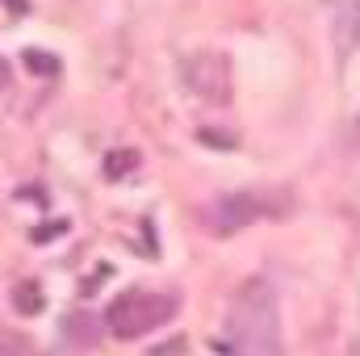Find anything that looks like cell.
I'll return each mask as SVG.
<instances>
[{"label":"cell","instance_id":"6da1fadb","mask_svg":"<svg viewBox=\"0 0 360 356\" xmlns=\"http://www.w3.org/2000/svg\"><path fill=\"white\" fill-rule=\"evenodd\" d=\"M226 356H281V306L264 276L235 289L226 310Z\"/></svg>","mask_w":360,"mask_h":356},{"label":"cell","instance_id":"7a4b0ae2","mask_svg":"<svg viewBox=\"0 0 360 356\" xmlns=\"http://www.w3.org/2000/svg\"><path fill=\"white\" fill-rule=\"evenodd\" d=\"M172 314H176V298L130 289V293L113 298V306L105 310V327H109L117 340H143V336H151L155 327H164Z\"/></svg>","mask_w":360,"mask_h":356},{"label":"cell","instance_id":"3957f363","mask_svg":"<svg viewBox=\"0 0 360 356\" xmlns=\"http://www.w3.org/2000/svg\"><path fill=\"white\" fill-rule=\"evenodd\" d=\"M180 76H184V89L193 96H201V101H210V105H226L231 101V63L218 51H201V55L184 59Z\"/></svg>","mask_w":360,"mask_h":356},{"label":"cell","instance_id":"277c9868","mask_svg":"<svg viewBox=\"0 0 360 356\" xmlns=\"http://www.w3.org/2000/svg\"><path fill=\"white\" fill-rule=\"evenodd\" d=\"M264 214H272V210L260 193H226V197L214 201L210 222H214L218 235H231V231H239V227H248V222H256V218H264Z\"/></svg>","mask_w":360,"mask_h":356},{"label":"cell","instance_id":"5b68a950","mask_svg":"<svg viewBox=\"0 0 360 356\" xmlns=\"http://www.w3.org/2000/svg\"><path fill=\"white\" fill-rule=\"evenodd\" d=\"M331 38H335L340 59L352 55V51L360 46V0H348V4L335 13V21H331Z\"/></svg>","mask_w":360,"mask_h":356},{"label":"cell","instance_id":"8992f818","mask_svg":"<svg viewBox=\"0 0 360 356\" xmlns=\"http://www.w3.org/2000/svg\"><path fill=\"white\" fill-rule=\"evenodd\" d=\"M134 168H139V151H130V147H122V151H109V155H105V177H109V180H126Z\"/></svg>","mask_w":360,"mask_h":356},{"label":"cell","instance_id":"52a82bcc","mask_svg":"<svg viewBox=\"0 0 360 356\" xmlns=\"http://www.w3.org/2000/svg\"><path fill=\"white\" fill-rule=\"evenodd\" d=\"M13 306H17L21 314H38V310L46 306V298H42L38 281H21V285L13 289Z\"/></svg>","mask_w":360,"mask_h":356},{"label":"cell","instance_id":"ba28073f","mask_svg":"<svg viewBox=\"0 0 360 356\" xmlns=\"http://www.w3.org/2000/svg\"><path fill=\"white\" fill-rule=\"evenodd\" d=\"M25 68H30V72H38V76H55V72H59V59L38 55V51H25Z\"/></svg>","mask_w":360,"mask_h":356},{"label":"cell","instance_id":"9c48e42d","mask_svg":"<svg viewBox=\"0 0 360 356\" xmlns=\"http://www.w3.org/2000/svg\"><path fill=\"white\" fill-rule=\"evenodd\" d=\"M4 4H8V8H13V17H21V13H25V8H30V4H25V0H4Z\"/></svg>","mask_w":360,"mask_h":356},{"label":"cell","instance_id":"30bf717a","mask_svg":"<svg viewBox=\"0 0 360 356\" xmlns=\"http://www.w3.org/2000/svg\"><path fill=\"white\" fill-rule=\"evenodd\" d=\"M0 84H4V63H0Z\"/></svg>","mask_w":360,"mask_h":356}]
</instances>
